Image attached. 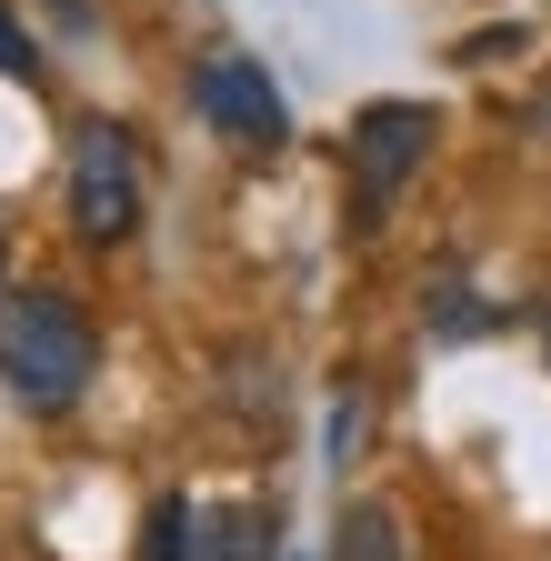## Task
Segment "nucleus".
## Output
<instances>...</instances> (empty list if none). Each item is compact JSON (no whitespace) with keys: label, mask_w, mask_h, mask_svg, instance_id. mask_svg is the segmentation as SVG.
<instances>
[{"label":"nucleus","mask_w":551,"mask_h":561,"mask_svg":"<svg viewBox=\"0 0 551 561\" xmlns=\"http://www.w3.org/2000/svg\"><path fill=\"white\" fill-rule=\"evenodd\" d=\"M331 561H401V531H391V512H381V502H352V512H341V541H331Z\"/></svg>","instance_id":"6"},{"label":"nucleus","mask_w":551,"mask_h":561,"mask_svg":"<svg viewBox=\"0 0 551 561\" xmlns=\"http://www.w3.org/2000/svg\"><path fill=\"white\" fill-rule=\"evenodd\" d=\"M0 70H11V81H41V50L21 41V21H11V11H0Z\"/></svg>","instance_id":"8"},{"label":"nucleus","mask_w":551,"mask_h":561,"mask_svg":"<svg viewBox=\"0 0 551 561\" xmlns=\"http://www.w3.org/2000/svg\"><path fill=\"white\" fill-rule=\"evenodd\" d=\"M541 121H551V91H541Z\"/></svg>","instance_id":"11"},{"label":"nucleus","mask_w":551,"mask_h":561,"mask_svg":"<svg viewBox=\"0 0 551 561\" xmlns=\"http://www.w3.org/2000/svg\"><path fill=\"white\" fill-rule=\"evenodd\" d=\"M361 451V391H341L331 401V461H352Z\"/></svg>","instance_id":"7"},{"label":"nucleus","mask_w":551,"mask_h":561,"mask_svg":"<svg viewBox=\"0 0 551 561\" xmlns=\"http://www.w3.org/2000/svg\"><path fill=\"white\" fill-rule=\"evenodd\" d=\"M71 231L91 251L141 231V140H130L120 121H81L71 130Z\"/></svg>","instance_id":"2"},{"label":"nucleus","mask_w":551,"mask_h":561,"mask_svg":"<svg viewBox=\"0 0 551 561\" xmlns=\"http://www.w3.org/2000/svg\"><path fill=\"white\" fill-rule=\"evenodd\" d=\"M181 522H191V502H161L151 512V561H181Z\"/></svg>","instance_id":"9"},{"label":"nucleus","mask_w":551,"mask_h":561,"mask_svg":"<svg viewBox=\"0 0 551 561\" xmlns=\"http://www.w3.org/2000/svg\"><path fill=\"white\" fill-rule=\"evenodd\" d=\"M422 161H432V111L422 101H371V111H352V221L371 231L381 210L411 191Z\"/></svg>","instance_id":"3"},{"label":"nucleus","mask_w":551,"mask_h":561,"mask_svg":"<svg viewBox=\"0 0 551 561\" xmlns=\"http://www.w3.org/2000/svg\"><path fill=\"white\" fill-rule=\"evenodd\" d=\"M541 351H551V311H541Z\"/></svg>","instance_id":"10"},{"label":"nucleus","mask_w":551,"mask_h":561,"mask_svg":"<svg viewBox=\"0 0 551 561\" xmlns=\"http://www.w3.org/2000/svg\"><path fill=\"white\" fill-rule=\"evenodd\" d=\"M191 111L211 121L221 140H241V151H282V140H291L282 81H271L261 60H241V50H211V60L191 70Z\"/></svg>","instance_id":"4"},{"label":"nucleus","mask_w":551,"mask_h":561,"mask_svg":"<svg viewBox=\"0 0 551 561\" xmlns=\"http://www.w3.org/2000/svg\"><path fill=\"white\" fill-rule=\"evenodd\" d=\"M101 371V331L60 291H0V381L31 411H71Z\"/></svg>","instance_id":"1"},{"label":"nucleus","mask_w":551,"mask_h":561,"mask_svg":"<svg viewBox=\"0 0 551 561\" xmlns=\"http://www.w3.org/2000/svg\"><path fill=\"white\" fill-rule=\"evenodd\" d=\"M181 561H271V512H191Z\"/></svg>","instance_id":"5"}]
</instances>
